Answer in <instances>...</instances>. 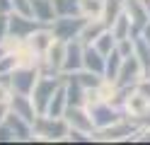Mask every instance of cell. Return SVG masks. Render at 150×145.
Here are the masks:
<instances>
[{
	"instance_id": "1f68e13d",
	"label": "cell",
	"mask_w": 150,
	"mask_h": 145,
	"mask_svg": "<svg viewBox=\"0 0 150 145\" xmlns=\"http://www.w3.org/2000/svg\"><path fill=\"white\" fill-rule=\"evenodd\" d=\"M136 123H138V126H145V128H150V106H148V111L140 116V119H136Z\"/></svg>"
},
{
	"instance_id": "8992f818",
	"label": "cell",
	"mask_w": 150,
	"mask_h": 145,
	"mask_svg": "<svg viewBox=\"0 0 150 145\" xmlns=\"http://www.w3.org/2000/svg\"><path fill=\"white\" fill-rule=\"evenodd\" d=\"M143 65H140L138 61V56L136 53H131L124 58V63H121V70H119V77H116V85L119 87H133L138 80H140V75H143Z\"/></svg>"
},
{
	"instance_id": "5bb4252c",
	"label": "cell",
	"mask_w": 150,
	"mask_h": 145,
	"mask_svg": "<svg viewBox=\"0 0 150 145\" xmlns=\"http://www.w3.org/2000/svg\"><path fill=\"white\" fill-rule=\"evenodd\" d=\"M32 7H34V17L39 19L41 24H51L53 19L58 17L53 0H32Z\"/></svg>"
},
{
	"instance_id": "83f0119b",
	"label": "cell",
	"mask_w": 150,
	"mask_h": 145,
	"mask_svg": "<svg viewBox=\"0 0 150 145\" xmlns=\"http://www.w3.org/2000/svg\"><path fill=\"white\" fill-rule=\"evenodd\" d=\"M17 140V135H15V131L7 126L5 121L0 123V143H15Z\"/></svg>"
},
{
	"instance_id": "484cf974",
	"label": "cell",
	"mask_w": 150,
	"mask_h": 145,
	"mask_svg": "<svg viewBox=\"0 0 150 145\" xmlns=\"http://www.w3.org/2000/svg\"><path fill=\"white\" fill-rule=\"evenodd\" d=\"M15 68H17V56L15 53H5L0 58V75H10Z\"/></svg>"
},
{
	"instance_id": "30bf717a",
	"label": "cell",
	"mask_w": 150,
	"mask_h": 145,
	"mask_svg": "<svg viewBox=\"0 0 150 145\" xmlns=\"http://www.w3.org/2000/svg\"><path fill=\"white\" fill-rule=\"evenodd\" d=\"M65 46L68 41H61V39H56V41L49 46V51L44 56V63H46V75H58V70H63V61H65Z\"/></svg>"
},
{
	"instance_id": "7a4b0ae2",
	"label": "cell",
	"mask_w": 150,
	"mask_h": 145,
	"mask_svg": "<svg viewBox=\"0 0 150 145\" xmlns=\"http://www.w3.org/2000/svg\"><path fill=\"white\" fill-rule=\"evenodd\" d=\"M85 24H87L85 15H61V17H56L49 27H51L56 39H61V41H73V39L80 36Z\"/></svg>"
},
{
	"instance_id": "836d02e7",
	"label": "cell",
	"mask_w": 150,
	"mask_h": 145,
	"mask_svg": "<svg viewBox=\"0 0 150 145\" xmlns=\"http://www.w3.org/2000/svg\"><path fill=\"white\" fill-rule=\"evenodd\" d=\"M5 53H7V51H5V48H3V44H0V58H3Z\"/></svg>"
},
{
	"instance_id": "d6986e66",
	"label": "cell",
	"mask_w": 150,
	"mask_h": 145,
	"mask_svg": "<svg viewBox=\"0 0 150 145\" xmlns=\"http://www.w3.org/2000/svg\"><path fill=\"white\" fill-rule=\"evenodd\" d=\"M109 29H111V34L116 36V41H121V39H128V36H131V29H133L131 15H128V12H121V15H119V19H116V22L111 24Z\"/></svg>"
},
{
	"instance_id": "277c9868",
	"label": "cell",
	"mask_w": 150,
	"mask_h": 145,
	"mask_svg": "<svg viewBox=\"0 0 150 145\" xmlns=\"http://www.w3.org/2000/svg\"><path fill=\"white\" fill-rule=\"evenodd\" d=\"M36 82H39V73L32 65H20L10 73V87L12 92H22V94H32Z\"/></svg>"
},
{
	"instance_id": "d6a6232c",
	"label": "cell",
	"mask_w": 150,
	"mask_h": 145,
	"mask_svg": "<svg viewBox=\"0 0 150 145\" xmlns=\"http://www.w3.org/2000/svg\"><path fill=\"white\" fill-rule=\"evenodd\" d=\"M140 36H143V39H145V41L150 44V22H148V24L143 27V32H140Z\"/></svg>"
},
{
	"instance_id": "d4e9b609",
	"label": "cell",
	"mask_w": 150,
	"mask_h": 145,
	"mask_svg": "<svg viewBox=\"0 0 150 145\" xmlns=\"http://www.w3.org/2000/svg\"><path fill=\"white\" fill-rule=\"evenodd\" d=\"M56 5V12L61 15H82L80 12V0H53Z\"/></svg>"
},
{
	"instance_id": "4dcf8cb0",
	"label": "cell",
	"mask_w": 150,
	"mask_h": 145,
	"mask_svg": "<svg viewBox=\"0 0 150 145\" xmlns=\"http://www.w3.org/2000/svg\"><path fill=\"white\" fill-rule=\"evenodd\" d=\"M12 12V0H0V15H10Z\"/></svg>"
},
{
	"instance_id": "5b68a950",
	"label": "cell",
	"mask_w": 150,
	"mask_h": 145,
	"mask_svg": "<svg viewBox=\"0 0 150 145\" xmlns=\"http://www.w3.org/2000/svg\"><path fill=\"white\" fill-rule=\"evenodd\" d=\"M41 27H46V24H41L36 17H24L20 12H10V39H15V41L29 39Z\"/></svg>"
},
{
	"instance_id": "7402d4cb",
	"label": "cell",
	"mask_w": 150,
	"mask_h": 145,
	"mask_svg": "<svg viewBox=\"0 0 150 145\" xmlns=\"http://www.w3.org/2000/svg\"><path fill=\"white\" fill-rule=\"evenodd\" d=\"M133 44H136V56H138V61H140V65H143V70L145 73H150V44L145 41L143 36H133Z\"/></svg>"
},
{
	"instance_id": "52a82bcc",
	"label": "cell",
	"mask_w": 150,
	"mask_h": 145,
	"mask_svg": "<svg viewBox=\"0 0 150 145\" xmlns=\"http://www.w3.org/2000/svg\"><path fill=\"white\" fill-rule=\"evenodd\" d=\"M140 131H136L133 123H128L124 119H119L116 123L107 126V128H99L97 133H92V140H121L124 135H131V138H136Z\"/></svg>"
},
{
	"instance_id": "6da1fadb",
	"label": "cell",
	"mask_w": 150,
	"mask_h": 145,
	"mask_svg": "<svg viewBox=\"0 0 150 145\" xmlns=\"http://www.w3.org/2000/svg\"><path fill=\"white\" fill-rule=\"evenodd\" d=\"M34 133L44 140H61V138H68V131H70V123L65 121V116H49V114H39L32 123Z\"/></svg>"
},
{
	"instance_id": "4fadbf2b",
	"label": "cell",
	"mask_w": 150,
	"mask_h": 145,
	"mask_svg": "<svg viewBox=\"0 0 150 145\" xmlns=\"http://www.w3.org/2000/svg\"><path fill=\"white\" fill-rule=\"evenodd\" d=\"M107 24H104V19H87V24L85 27H82V32H80V41L82 44H95L97 41V39L102 36V34H104L107 32Z\"/></svg>"
},
{
	"instance_id": "8fae6325",
	"label": "cell",
	"mask_w": 150,
	"mask_h": 145,
	"mask_svg": "<svg viewBox=\"0 0 150 145\" xmlns=\"http://www.w3.org/2000/svg\"><path fill=\"white\" fill-rule=\"evenodd\" d=\"M10 111H15V114H20L22 119H27L29 123H34V119L39 114H36V106H34V102L29 99V94H22V92H12V97H10Z\"/></svg>"
},
{
	"instance_id": "3957f363",
	"label": "cell",
	"mask_w": 150,
	"mask_h": 145,
	"mask_svg": "<svg viewBox=\"0 0 150 145\" xmlns=\"http://www.w3.org/2000/svg\"><path fill=\"white\" fill-rule=\"evenodd\" d=\"M61 85H63V75H44V77H39V82H36L34 92H32V94H34L32 102H34V106H36V114H46L53 92L58 90Z\"/></svg>"
},
{
	"instance_id": "cb8c5ba5",
	"label": "cell",
	"mask_w": 150,
	"mask_h": 145,
	"mask_svg": "<svg viewBox=\"0 0 150 145\" xmlns=\"http://www.w3.org/2000/svg\"><path fill=\"white\" fill-rule=\"evenodd\" d=\"M95 46H97V51H99V53H104V56H109L111 51H114V48H116V36L111 34V29H107V32L97 39Z\"/></svg>"
},
{
	"instance_id": "9c48e42d",
	"label": "cell",
	"mask_w": 150,
	"mask_h": 145,
	"mask_svg": "<svg viewBox=\"0 0 150 145\" xmlns=\"http://www.w3.org/2000/svg\"><path fill=\"white\" fill-rule=\"evenodd\" d=\"M85 68V44L78 39L68 41L65 46V61H63V73H78Z\"/></svg>"
},
{
	"instance_id": "ac0fdd59",
	"label": "cell",
	"mask_w": 150,
	"mask_h": 145,
	"mask_svg": "<svg viewBox=\"0 0 150 145\" xmlns=\"http://www.w3.org/2000/svg\"><path fill=\"white\" fill-rule=\"evenodd\" d=\"M121 63H124V56H121L116 48L107 56V65H104V80L109 82H116L119 77V70H121Z\"/></svg>"
},
{
	"instance_id": "e0dca14e",
	"label": "cell",
	"mask_w": 150,
	"mask_h": 145,
	"mask_svg": "<svg viewBox=\"0 0 150 145\" xmlns=\"http://www.w3.org/2000/svg\"><path fill=\"white\" fill-rule=\"evenodd\" d=\"M56 41V36H53V32L51 29H46V27H41V29H36V32L32 34V41H29V46L34 48L36 53H46L49 51V46Z\"/></svg>"
},
{
	"instance_id": "603a6c76",
	"label": "cell",
	"mask_w": 150,
	"mask_h": 145,
	"mask_svg": "<svg viewBox=\"0 0 150 145\" xmlns=\"http://www.w3.org/2000/svg\"><path fill=\"white\" fill-rule=\"evenodd\" d=\"M102 10H104V0H80V12L87 19L102 17Z\"/></svg>"
},
{
	"instance_id": "ba28073f",
	"label": "cell",
	"mask_w": 150,
	"mask_h": 145,
	"mask_svg": "<svg viewBox=\"0 0 150 145\" xmlns=\"http://www.w3.org/2000/svg\"><path fill=\"white\" fill-rule=\"evenodd\" d=\"M90 116H92V121H95V128H107V126L111 123H116L121 116H119V109L111 102H97V104H92L90 106Z\"/></svg>"
},
{
	"instance_id": "44dd1931",
	"label": "cell",
	"mask_w": 150,
	"mask_h": 145,
	"mask_svg": "<svg viewBox=\"0 0 150 145\" xmlns=\"http://www.w3.org/2000/svg\"><path fill=\"white\" fill-rule=\"evenodd\" d=\"M73 77L78 80L85 90H95V87H102V77L104 75H99V73H92V70H78V73H73Z\"/></svg>"
},
{
	"instance_id": "7c38bea8",
	"label": "cell",
	"mask_w": 150,
	"mask_h": 145,
	"mask_svg": "<svg viewBox=\"0 0 150 145\" xmlns=\"http://www.w3.org/2000/svg\"><path fill=\"white\" fill-rule=\"evenodd\" d=\"M63 116H65V121L70 123V128H78V131H85V133L95 131V121H92L90 114L82 111V106H68Z\"/></svg>"
},
{
	"instance_id": "2e32d148",
	"label": "cell",
	"mask_w": 150,
	"mask_h": 145,
	"mask_svg": "<svg viewBox=\"0 0 150 145\" xmlns=\"http://www.w3.org/2000/svg\"><path fill=\"white\" fill-rule=\"evenodd\" d=\"M65 109H68V94H65V80H63V85L53 92V97H51V102H49V109H46V114H49V116H63V114H65Z\"/></svg>"
},
{
	"instance_id": "ffe728a7",
	"label": "cell",
	"mask_w": 150,
	"mask_h": 145,
	"mask_svg": "<svg viewBox=\"0 0 150 145\" xmlns=\"http://www.w3.org/2000/svg\"><path fill=\"white\" fill-rule=\"evenodd\" d=\"M124 3L121 0H104V10H102V19H104V24L107 27H111L119 19V15L124 12Z\"/></svg>"
},
{
	"instance_id": "9a60e30c",
	"label": "cell",
	"mask_w": 150,
	"mask_h": 145,
	"mask_svg": "<svg viewBox=\"0 0 150 145\" xmlns=\"http://www.w3.org/2000/svg\"><path fill=\"white\" fill-rule=\"evenodd\" d=\"M104 65H107V56L97 51V46H90L85 44V68L92 73H99L104 75Z\"/></svg>"
},
{
	"instance_id": "4316f807",
	"label": "cell",
	"mask_w": 150,
	"mask_h": 145,
	"mask_svg": "<svg viewBox=\"0 0 150 145\" xmlns=\"http://www.w3.org/2000/svg\"><path fill=\"white\" fill-rule=\"evenodd\" d=\"M12 12H20L24 17H34L32 0H12Z\"/></svg>"
},
{
	"instance_id": "f546056e",
	"label": "cell",
	"mask_w": 150,
	"mask_h": 145,
	"mask_svg": "<svg viewBox=\"0 0 150 145\" xmlns=\"http://www.w3.org/2000/svg\"><path fill=\"white\" fill-rule=\"evenodd\" d=\"M10 39V15H0V44Z\"/></svg>"
},
{
	"instance_id": "f1b7e54d",
	"label": "cell",
	"mask_w": 150,
	"mask_h": 145,
	"mask_svg": "<svg viewBox=\"0 0 150 145\" xmlns=\"http://www.w3.org/2000/svg\"><path fill=\"white\" fill-rule=\"evenodd\" d=\"M68 140H75V143H90V140H92V135L85 133V131L70 128V131H68Z\"/></svg>"
}]
</instances>
